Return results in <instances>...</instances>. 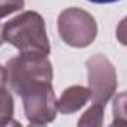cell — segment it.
Here are the masks:
<instances>
[{
  "label": "cell",
  "instance_id": "1",
  "mask_svg": "<svg viewBox=\"0 0 127 127\" xmlns=\"http://www.w3.org/2000/svg\"><path fill=\"white\" fill-rule=\"evenodd\" d=\"M3 40L14 45L20 52H34L48 55L49 39L43 18L33 11L20 14L2 26Z\"/></svg>",
  "mask_w": 127,
  "mask_h": 127
},
{
  "label": "cell",
  "instance_id": "2",
  "mask_svg": "<svg viewBox=\"0 0 127 127\" xmlns=\"http://www.w3.org/2000/svg\"><path fill=\"white\" fill-rule=\"evenodd\" d=\"M8 82L11 88L20 96L26 88L52 81V66L46 55L34 52H20L6 64Z\"/></svg>",
  "mask_w": 127,
  "mask_h": 127
},
{
  "label": "cell",
  "instance_id": "8",
  "mask_svg": "<svg viewBox=\"0 0 127 127\" xmlns=\"http://www.w3.org/2000/svg\"><path fill=\"white\" fill-rule=\"evenodd\" d=\"M103 115H105V105L93 103L91 108L78 121V124L79 126H100L103 123Z\"/></svg>",
  "mask_w": 127,
  "mask_h": 127
},
{
  "label": "cell",
  "instance_id": "10",
  "mask_svg": "<svg viewBox=\"0 0 127 127\" xmlns=\"http://www.w3.org/2000/svg\"><path fill=\"white\" fill-rule=\"evenodd\" d=\"M124 97H126V94L124 93H121L118 97H115V100H114V117H121V121H123V124L126 123V120H124Z\"/></svg>",
  "mask_w": 127,
  "mask_h": 127
},
{
  "label": "cell",
  "instance_id": "5",
  "mask_svg": "<svg viewBox=\"0 0 127 127\" xmlns=\"http://www.w3.org/2000/svg\"><path fill=\"white\" fill-rule=\"evenodd\" d=\"M88 90L93 103L106 105L117 90V70L112 63L103 55L96 54L90 57L85 63Z\"/></svg>",
  "mask_w": 127,
  "mask_h": 127
},
{
  "label": "cell",
  "instance_id": "13",
  "mask_svg": "<svg viewBox=\"0 0 127 127\" xmlns=\"http://www.w3.org/2000/svg\"><path fill=\"white\" fill-rule=\"evenodd\" d=\"M3 42V34H2V24H0V45Z\"/></svg>",
  "mask_w": 127,
  "mask_h": 127
},
{
  "label": "cell",
  "instance_id": "6",
  "mask_svg": "<svg viewBox=\"0 0 127 127\" xmlns=\"http://www.w3.org/2000/svg\"><path fill=\"white\" fill-rule=\"evenodd\" d=\"M91 99L88 87L84 85H72L61 93L57 100V112L61 114H73L79 111L88 100Z\"/></svg>",
  "mask_w": 127,
  "mask_h": 127
},
{
  "label": "cell",
  "instance_id": "3",
  "mask_svg": "<svg viewBox=\"0 0 127 127\" xmlns=\"http://www.w3.org/2000/svg\"><path fill=\"white\" fill-rule=\"evenodd\" d=\"M58 33L72 48H87L97 36V24L91 14L79 8H67L58 15Z\"/></svg>",
  "mask_w": 127,
  "mask_h": 127
},
{
  "label": "cell",
  "instance_id": "12",
  "mask_svg": "<svg viewBox=\"0 0 127 127\" xmlns=\"http://www.w3.org/2000/svg\"><path fill=\"white\" fill-rule=\"evenodd\" d=\"M88 2H93V3H115V2H120V0H88Z\"/></svg>",
  "mask_w": 127,
  "mask_h": 127
},
{
  "label": "cell",
  "instance_id": "7",
  "mask_svg": "<svg viewBox=\"0 0 127 127\" xmlns=\"http://www.w3.org/2000/svg\"><path fill=\"white\" fill-rule=\"evenodd\" d=\"M9 124L18 126V123L14 121V99L6 87H3L0 88V126Z\"/></svg>",
  "mask_w": 127,
  "mask_h": 127
},
{
  "label": "cell",
  "instance_id": "9",
  "mask_svg": "<svg viewBox=\"0 0 127 127\" xmlns=\"http://www.w3.org/2000/svg\"><path fill=\"white\" fill-rule=\"evenodd\" d=\"M24 6V0H0V18L8 17Z\"/></svg>",
  "mask_w": 127,
  "mask_h": 127
},
{
  "label": "cell",
  "instance_id": "4",
  "mask_svg": "<svg viewBox=\"0 0 127 127\" xmlns=\"http://www.w3.org/2000/svg\"><path fill=\"white\" fill-rule=\"evenodd\" d=\"M20 97L23 99L26 118L30 124H48L57 117V99L51 82H39L26 88Z\"/></svg>",
  "mask_w": 127,
  "mask_h": 127
},
{
  "label": "cell",
  "instance_id": "11",
  "mask_svg": "<svg viewBox=\"0 0 127 127\" xmlns=\"http://www.w3.org/2000/svg\"><path fill=\"white\" fill-rule=\"evenodd\" d=\"M8 84V73H6V67H3L0 64V88L6 87Z\"/></svg>",
  "mask_w": 127,
  "mask_h": 127
}]
</instances>
